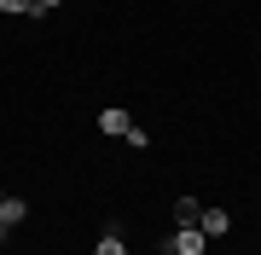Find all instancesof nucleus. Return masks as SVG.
I'll return each instance as SVG.
<instances>
[{
  "instance_id": "1",
  "label": "nucleus",
  "mask_w": 261,
  "mask_h": 255,
  "mask_svg": "<svg viewBox=\"0 0 261 255\" xmlns=\"http://www.w3.org/2000/svg\"><path fill=\"white\" fill-rule=\"evenodd\" d=\"M203 244H209V238L197 232V226H180L174 238H168V249H174V255H203Z\"/></svg>"
},
{
  "instance_id": "2",
  "label": "nucleus",
  "mask_w": 261,
  "mask_h": 255,
  "mask_svg": "<svg viewBox=\"0 0 261 255\" xmlns=\"http://www.w3.org/2000/svg\"><path fill=\"white\" fill-rule=\"evenodd\" d=\"M197 232H203V238H226V232H232V215H226V209H203Z\"/></svg>"
},
{
  "instance_id": "3",
  "label": "nucleus",
  "mask_w": 261,
  "mask_h": 255,
  "mask_svg": "<svg viewBox=\"0 0 261 255\" xmlns=\"http://www.w3.org/2000/svg\"><path fill=\"white\" fill-rule=\"evenodd\" d=\"M128 128H134V116L122 110V104H111V110H99V133H116V139H122Z\"/></svg>"
},
{
  "instance_id": "4",
  "label": "nucleus",
  "mask_w": 261,
  "mask_h": 255,
  "mask_svg": "<svg viewBox=\"0 0 261 255\" xmlns=\"http://www.w3.org/2000/svg\"><path fill=\"white\" fill-rule=\"evenodd\" d=\"M23 215H29V203H23V197H0V226H6V232L18 226Z\"/></svg>"
},
{
  "instance_id": "5",
  "label": "nucleus",
  "mask_w": 261,
  "mask_h": 255,
  "mask_svg": "<svg viewBox=\"0 0 261 255\" xmlns=\"http://www.w3.org/2000/svg\"><path fill=\"white\" fill-rule=\"evenodd\" d=\"M174 220H180V226H197V220H203V203H197V197H180L174 203Z\"/></svg>"
},
{
  "instance_id": "6",
  "label": "nucleus",
  "mask_w": 261,
  "mask_h": 255,
  "mask_svg": "<svg viewBox=\"0 0 261 255\" xmlns=\"http://www.w3.org/2000/svg\"><path fill=\"white\" fill-rule=\"evenodd\" d=\"M93 255H128V244H122V238H116V232H105V238H99V244H93Z\"/></svg>"
},
{
  "instance_id": "7",
  "label": "nucleus",
  "mask_w": 261,
  "mask_h": 255,
  "mask_svg": "<svg viewBox=\"0 0 261 255\" xmlns=\"http://www.w3.org/2000/svg\"><path fill=\"white\" fill-rule=\"evenodd\" d=\"M0 12H12V18H23V12H35V0H0Z\"/></svg>"
},
{
  "instance_id": "8",
  "label": "nucleus",
  "mask_w": 261,
  "mask_h": 255,
  "mask_svg": "<svg viewBox=\"0 0 261 255\" xmlns=\"http://www.w3.org/2000/svg\"><path fill=\"white\" fill-rule=\"evenodd\" d=\"M53 6H64V0H35V12H53Z\"/></svg>"
},
{
  "instance_id": "9",
  "label": "nucleus",
  "mask_w": 261,
  "mask_h": 255,
  "mask_svg": "<svg viewBox=\"0 0 261 255\" xmlns=\"http://www.w3.org/2000/svg\"><path fill=\"white\" fill-rule=\"evenodd\" d=\"M0 238H6V226H0Z\"/></svg>"
},
{
  "instance_id": "10",
  "label": "nucleus",
  "mask_w": 261,
  "mask_h": 255,
  "mask_svg": "<svg viewBox=\"0 0 261 255\" xmlns=\"http://www.w3.org/2000/svg\"><path fill=\"white\" fill-rule=\"evenodd\" d=\"M0 197H6V191H0Z\"/></svg>"
}]
</instances>
